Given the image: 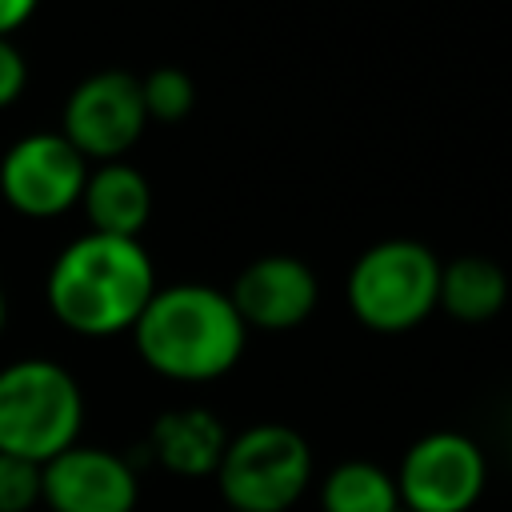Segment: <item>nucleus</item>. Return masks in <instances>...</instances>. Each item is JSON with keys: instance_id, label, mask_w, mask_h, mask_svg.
<instances>
[{"instance_id": "1", "label": "nucleus", "mask_w": 512, "mask_h": 512, "mask_svg": "<svg viewBox=\"0 0 512 512\" xmlns=\"http://www.w3.org/2000/svg\"><path fill=\"white\" fill-rule=\"evenodd\" d=\"M156 268L140 240L84 232L60 248L48 268L44 296L52 316L76 336L132 332L156 296Z\"/></svg>"}, {"instance_id": "2", "label": "nucleus", "mask_w": 512, "mask_h": 512, "mask_svg": "<svg viewBox=\"0 0 512 512\" xmlns=\"http://www.w3.org/2000/svg\"><path fill=\"white\" fill-rule=\"evenodd\" d=\"M140 360L176 384H208L228 376L248 344V328L228 292L208 284L156 288L132 328Z\"/></svg>"}, {"instance_id": "3", "label": "nucleus", "mask_w": 512, "mask_h": 512, "mask_svg": "<svg viewBox=\"0 0 512 512\" xmlns=\"http://www.w3.org/2000/svg\"><path fill=\"white\" fill-rule=\"evenodd\" d=\"M84 392L76 376L44 356H24L0 368V452L48 464L80 444Z\"/></svg>"}, {"instance_id": "4", "label": "nucleus", "mask_w": 512, "mask_h": 512, "mask_svg": "<svg viewBox=\"0 0 512 512\" xmlns=\"http://www.w3.org/2000/svg\"><path fill=\"white\" fill-rule=\"evenodd\" d=\"M352 316L384 336L424 324L440 300V260L420 240H380L356 256L344 284Z\"/></svg>"}, {"instance_id": "5", "label": "nucleus", "mask_w": 512, "mask_h": 512, "mask_svg": "<svg viewBox=\"0 0 512 512\" xmlns=\"http://www.w3.org/2000/svg\"><path fill=\"white\" fill-rule=\"evenodd\" d=\"M308 480H312L308 440L276 420L228 436L224 460L216 468V484L228 512H288L304 496Z\"/></svg>"}, {"instance_id": "6", "label": "nucleus", "mask_w": 512, "mask_h": 512, "mask_svg": "<svg viewBox=\"0 0 512 512\" xmlns=\"http://www.w3.org/2000/svg\"><path fill=\"white\" fill-rule=\"evenodd\" d=\"M488 484V460L464 432L440 428L408 444L396 492L404 512H472Z\"/></svg>"}, {"instance_id": "7", "label": "nucleus", "mask_w": 512, "mask_h": 512, "mask_svg": "<svg viewBox=\"0 0 512 512\" xmlns=\"http://www.w3.org/2000/svg\"><path fill=\"white\" fill-rule=\"evenodd\" d=\"M148 112L140 96V80L124 68H104L84 76L60 112V136L84 160H120L144 136Z\"/></svg>"}, {"instance_id": "8", "label": "nucleus", "mask_w": 512, "mask_h": 512, "mask_svg": "<svg viewBox=\"0 0 512 512\" xmlns=\"http://www.w3.org/2000/svg\"><path fill=\"white\" fill-rule=\"evenodd\" d=\"M88 160L60 132H28L0 156V196L32 220L64 216L80 204Z\"/></svg>"}, {"instance_id": "9", "label": "nucleus", "mask_w": 512, "mask_h": 512, "mask_svg": "<svg viewBox=\"0 0 512 512\" xmlns=\"http://www.w3.org/2000/svg\"><path fill=\"white\" fill-rule=\"evenodd\" d=\"M48 512H132L140 496L136 468L96 444H72L40 468Z\"/></svg>"}, {"instance_id": "10", "label": "nucleus", "mask_w": 512, "mask_h": 512, "mask_svg": "<svg viewBox=\"0 0 512 512\" xmlns=\"http://www.w3.org/2000/svg\"><path fill=\"white\" fill-rule=\"evenodd\" d=\"M228 300L240 312L244 328L288 332V328H300L316 312L320 284L304 260L288 252H272L240 268V276L228 288Z\"/></svg>"}, {"instance_id": "11", "label": "nucleus", "mask_w": 512, "mask_h": 512, "mask_svg": "<svg viewBox=\"0 0 512 512\" xmlns=\"http://www.w3.org/2000/svg\"><path fill=\"white\" fill-rule=\"evenodd\" d=\"M228 448V428L208 408H168L148 432V452L172 476H216Z\"/></svg>"}, {"instance_id": "12", "label": "nucleus", "mask_w": 512, "mask_h": 512, "mask_svg": "<svg viewBox=\"0 0 512 512\" xmlns=\"http://www.w3.org/2000/svg\"><path fill=\"white\" fill-rule=\"evenodd\" d=\"M80 208L88 216V232L140 240L152 216V184L140 168L124 160H108L100 168H88Z\"/></svg>"}, {"instance_id": "13", "label": "nucleus", "mask_w": 512, "mask_h": 512, "mask_svg": "<svg viewBox=\"0 0 512 512\" xmlns=\"http://www.w3.org/2000/svg\"><path fill=\"white\" fill-rule=\"evenodd\" d=\"M508 304V276L488 256H456L440 264V300L452 320L460 324H484Z\"/></svg>"}, {"instance_id": "14", "label": "nucleus", "mask_w": 512, "mask_h": 512, "mask_svg": "<svg viewBox=\"0 0 512 512\" xmlns=\"http://www.w3.org/2000/svg\"><path fill=\"white\" fill-rule=\"evenodd\" d=\"M320 512H400L396 476L376 460H344L320 484Z\"/></svg>"}, {"instance_id": "15", "label": "nucleus", "mask_w": 512, "mask_h": 512, "mask_svg": "<svg viewBox=\"0 0 512 512\" xmlns=\"http://www.w3.org/2000/svg\"><path fill=\"white\" fill-rule=\"evenodd\" d=\"M140 96H144V112L148 120H184L196 104V84L184 68L176 64H160L140 80Z\"/></svg>"}, {"instance_id": "16", "label": "nucleus", "mask_w": 512, "mask_h": 512, "mask_svg": "<svg viewBox=\"0 0 512 512\" xmlns=\"http://www.w3.org/2000/svg\"><path fill=\"white\" fill-rule=\"evenodd\" d=\"M40 464L0 452V512H32L40 504Z\"/></svg>"}, {"instance_id": "17", "label": "nucleus", "mask_w": 512, "mask_h": 512, "mask_svg": "<svg viewBox=\"0 0 512 512\" xmlns=\"http://www.w3.org/2000/svg\"><path fill=\"white\" fill-rule=\"evenodd\" d=\"M28 88V64L24 52L12 44V36H0V108L16 104Z\"/></svg>"}, {"instance_id": "18", "label": "nucleus", "mask_w": 512, "mask_h": 512, "mask_svg": "<svg viewBox=\"0 0 512 512\" xmlns=\"http://www.w3.org/2000/svg\"><path fill=\"white\" fill-rule=\"evenodd\" d=\"M40 0H0V36H12L16 28H24L32 20Z\"/></svg>"}, {"instance_id": "19", "label": "nucleus", "mask_w": 512, "mask_h": 512, "mask_svg": "<svg viewBox=\"0 0 512 512\" xmlns=\"http://www.w3.org/2000/svg\"><path fill=\"white\" fill-rule=\"evenodd\" d=\"M4 320H8V300H4V288H0V332H4Z\"/></svg>"}, {"instance_id": "20", "label": "nucleus", "mask_w": 512, "mask_h": 512, "mask_svg": "<svg viewBox=\"0 0 512 512\" xmlns=\"http://www.w3.org/2000/svg\"><path fill=\"white\" fill-rule=\"evenodd\" d=\"M508 460H512V440H508Z\"/></svg>"}, {"instance_id": "21", "label": "nucleus", "mask_w": 512, "mask_h": 512, "mask_svg": "<svg viewBox=\"0 0 512 512\" xmlns=\"http://www.w3.org/2000/svg\"><path fill=\"white\" fill-rule=\"evenodd\" d=\"M400 512H404V508H400Z\"/></svg>"}]
</instances>
